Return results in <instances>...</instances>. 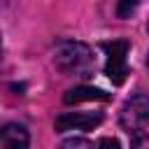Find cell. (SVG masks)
Wrapping results in <instances>:
<instances>
[{"label": "cell", "mask_w": 149, "mask_h": 149, "mask_svg": "<svg viewBox=\"0 0 149 149\" xmlns=\"http://www.w3.org/2000/svg\"><path fill=\"white\" fill-rule=\"evenodd\" d=\"M30 135L21 123H5L0 128V149H28Z\"/></svg>", "instance_id": "cell-5"}, {"label": "cell", "mask_w": 149, "mask_h": 149, "mask_svg": "<svg viewBox=\"0 0 149 149\" xmlns=\"http://www.w3.org/2000/svg\"><path fill=\"white\" fill-rule=\"evenodd\" d=\"M58 149H95V147H93L88 140H84V137H70V140L61 142Z\"/></svg>", "instance_id": "cell-7"}, {"label": "cell", "mask_w": 149, "mask_h": 149, "mask_svg": "<svg viewBox=\"0 0 149 149\" xmlns=\"http://www.w3.org/2000/svg\"><path fill=\"white\" fill-rule=\"evenodd\" d=\"M0 47H2V40H0Z\"/></svg>", "instance_id": "cell-10"}, {"label": "cell", "mask_w": 149, "mask_h": 149, "mask_svg": "<svg viewBox=\"0 0 149 149\" xmlns=\"http://www.w3.org/2000/svg\"><path fill=\"white\" fill-rule=\"evenodd\" d=\"M121 126L130 133V137L147 133V128H149V102H147V95L137 93V95H133L123 105V109H121Z\"/></svg>", "instance_id": "cell-2"}, {"label": "cell", "mask_w": 149, "mask_h": 149, "mask_svg": "<svg viewBox=\"0 0 149 149\" xmlns=\"http://www.w3.org/2000/svg\"><path fill=\"white\" fill-rule=\"evenodd\" d=\"M130 144H133V149H149V137H147V133L133 135V137H130Z\"/></svg>", "instance_id": "cell-8"}, {"label": "cell", "mask_w": 149, "mask_h": 149, "mask_svg": "<svg viewBox=\"0 0 149 149\" xmlns=\"http://www.w3.org/2000/svg\"><path fill=\"white\" fill-rule=\"evenodd\" d=\"M54 63L61 72L77 74V77H88L95 68V58H93L91 49L81 42H61L56 47Z\"/></svg>", "instance_id": "cell-1"}, {"label": "cell", "mask_w": 149, "mask_h": 149, "mask_svg": "<svg viewBox=\"0 0 149 149\" xmlns=\"http://www.w3.org/2000/svg\"><path fill=\"white\" fill-rule=\"evenodd\" d=\"M95 149H121V147H119V142H116L114 137H102Z\"/></svg>", "instance_id": "cell-9"}, {"label": "cell", "mask_w": 149, "mask_h": 149, "mask_svg": "<svg viewBox=\"0 0 149 149\" xmlns=\"http://www.w3.org/2000/svg\"><path fill=\"white\" fill-rule=\"evenodd\" d=\"M102 49L107 54V65H105V72L107 77L114 81V84H121L128 74V49H130V42L128 40H112V42H102Z\"/></svg>", "instance_id": "cell-3"}, {"label": "cell", "mask_w": 149, "mask_h": 149, "mask_svg": "<svg viewBox=\"0 0 149 149\" xmlns=\"http://www.w3.org/2000/svg\"><path fill=\"white\" fill-rule=\"evenodd\" d=\"M109 95L100 88H91V86H77V88H70L65 93V102L72 105V102H81V100H107Z\"/></svg>", "instance_id": "cell-6"}, {"label": "cell", "mask_w": 149, "mask_h": 149, "mask_svg": "<svg viewBox=\"0 0 149 149\" xmlns=\"http://www.w3.org/2000/svg\"><path fill=\"white\" fill-rule=\"evenodd\" d=\"M102 121L100 112H65L56 119V133L65 130H91Z\"/></svg>", "instance_id": "cell-4"}]
</instances>
